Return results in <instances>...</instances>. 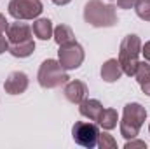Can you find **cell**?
I'll return each instance as SVG.
<instances>
[{"instance_id":"52a82bcc","label":"cell","mask_w":150,"mask_h":149,"mask_svg":"<svg viewBox=\"0 0 150 149\" xmlns=\"http://www.w3.org/2000/svg\"><path fill=\"white\" fill-rule=\"evenodd\" d=\"M84 58H86L84 47L77 40L70 44H63L58 49V62L65 70H77L84 63Z\"/></svg>"},{"instance_id":"30bf717a","label":"cell","mask_w":150,"mask_h":149,"mask_svg":"<svg viewBox=\"0 0 150 149\" xmlns=\"http://www.w3.org/2000/svg\"><path fill=\"white\" fill-rule=\"evenodd\" d=\"M63 93H65V98H67L68 102L79 105L84 98H87V86H86V82H82V81H79V79L68 81V82L65 84Z\"/></svg>"},{"instance_id":"9a60e30c","label":"cell","mask_w":150,"mask_h":149,"mask_svg":"<svg viewBox=\"0 0 150 149\" xmlns=\"http://www.w3.org/2000/svg\"><path fill=\"white\" fill-rule=\"evenodd\" d=\"M33 51H35V42H33V39L9 46V53H11L14 58H28V56L33 54Z\"/></svg>"},{"instance_id":"44dd1931","label":"cell","mask_w":150,"mask_h":149,"mask_svg":"<svg viewBox=\"0 0 150 149\" xmlns=\"http://www.w3.org/2000/svg\"><path fill=\"white\" fill-rule=\"evenodd\" d=\"M9 46H11L9 39L4 37V34H0V54H4L5 51H9Z\"/></svg>"},{"instance_id":"6da1fadb","label":"cell","mask_w":150,"mask_h":149,"mask_svg":"<svg viewBox=\"0 0 150 149\" xmlns=\"http://www.w3.org/2000/svg\"><path fill=\"white\" fill-rule=\"evenodd\" d=\"M84 21L94 28H112L119 23V18L113 5L101 0H89L84 5Z\"/></svg>"},{"instance_id":"cb8c5ba5","label":"cell","mask_w":150,"mask_h":149,"mask_svg":"<svg viewBox=\"0 0 150 149\" xmlns=\"http://www.w3.org/2000/svg\"><path fill=\"white\" fill-rule=\"evenodd\" d=\"M140 88H142V91H143L147 97H150V77L147 79V81H143V82L140 84Z\"/></svg>"},{"instance_id":"2e32d148","label":"cell","mask_w":150,"mask_h":149,"mask_svg":"<svg viewBox=\"0 0 150 149\" xmlns=\"http://www.w3.org/2000/svg\"><path fill=\"white\" fill-rule=\"evenodd\" d=\"M52 39L58 46H63V44H70L75 40V34L74 30L68 27V25H58L54 27V32H52Z\"/></svg>"},{"instance_id":"4fadbf2b","label":"cell","mask_w":150,"mask_h":149,"mask_svg":"<svg viewBox=\"0 0 150 149\" xmlns=\"http://www.w3.org/2000/svg\"><path fill=\"white\" fill-rule=\"evenodd\" d=\"M32 32L33 35L40 40H49L52 37V32H54V27H52V21L49 18H37L33 19V27H32Z\"/></svg>"},{"instance_id":"d6986e66","label":"cell","mask_w":150,"mask_h":149,"mask_svg":"<svg viewBox=\"0 0 150 149\" xmlns=\"http://www.w3.org/2000/svg\"><path fill=\"white\" fill-rule=\"evenodd\" d=\"M147 142L145 140H140L138 137H134V139H129V140H126V144H124V149H147Z\"/></svg>"},{"instance_id":"277c9868","label":"cell","mask_w":150,"mask_h":149,"mask_svg":"<svg viewBox=\"0 0 150 149\" xmlns=\"http://www.w3.org/2000/svg\"><path fill=\"white\" fill-rule=\"evenodd\" d=\"M37 81L44 90H54V88L65 86L70 81V77H68V70H65L58 60L47 58L40 63Z\"/></svg>"},{"instance_id":"8992f818","label":"cell","mask_w":150,"mask_h":149,"mask_svg":"<svg viewBox=\"0 0 150 149\" xmlns=\"http://www.w3.org/2000/svg\"><path fill=\"white\" fill-rule=\"evenodd\" d=\"M9 14L19 21L37 19L44 11L42 0H11L9 2Z\"/></svg>"},{"instance_id":"8fae6325","label":"cell","mask_w":150,"mask_h":149,"mask_svg":"<svg viewBox=\"0 0 150 149\" xmlns=\"http://www.w3.org/2000/svg\"><path fill=\"white\" fill-rule=\"evenodd\" d=\"M100 75H101V79H103L105 82H117V81L124 75L119 60H117V58H108V60L101 65Z\"/></svg>"},{"instance_id":"d4e9b609","label":"cell","mask_w":150,"mask_h":149,"mask_svg":"<svg viewBox=\"0 0 150 149\" xmlns=\"http://www.w3.org/2000/svg\"><path fill=\"white\" fill-rule=\"evenodd\" d=\"M54 5H67V4H70L72 0H51Z\"/></svg>"},{"instance_id":"3957f363","label":"cell","mask_w":150,"mask_h":149,"mask_svg":"<svg viewBox=\"0 0 150 149\" xmlns=\"http://www.w3.org/2000/svg\"><path fill=\"white\" fill-rule=\"evenodd\" d=\"M142 46H143V42L136 34H129V35H126L122 39L117 60H119V63L122 67L124 75H129V77L134 75L136 69H138V63H140Z\"/></svg>"},{"instance_id":"603a6c76","label":"cell","mask_w":150,"mask_h":149,"mask_svg":"<svg viewBox=\"0 0 150 149\" xmlns=\"http://www.w3.org/2000/svg\"><path fill=\"white\" fill-rule=\"evenodd\" d=\"M7 28H9V21L4 14H0V34H5Z\"/></svg>"},{"instance_id":"5bb4252c","label":"cell","mask_w":150,"mask_h":149,"mask_svg":"<svg viewBox=\"0 0 150 149\" xmlns=\"http://www.w3.org/2000/svg\"><path fill=\"white\" fill-rule=\"evenodd\" d=\"M98 126L101 128V130H113V128H117V123H119V114L115 109L112 107H103V111L100 114V117H98Z\"/></svg>"},{"instance_id":"484cf974","label":"cell","mask_w":150,"mask_h":149,"mask_svg":"<svg viewBox=\"0 0 150 149\" xmlns=\"http://www.w3.org/2000/svg\"><path fill=\"white\" fill-rule=\"evenodd\" d=\"M149 133H150V123H149Z\"/></svg>"},{"instance_id":"7a4b0ae2","label":"cell","mask_w":150,"mask_h":149,"mask_svg":"<svg viewBox=\"0 0 150 149\" xmlns=\"http://www.w3.org/2000/svg\"><path fill=\"white\" fill-rule=\"evenodd\" d=\"M147 119V109L138 104V102H129L124 105V111H122V119L119 121V130H120V135L129 140V139H134L140 135V130L143 126Z\"/></svg>"},{"instance_id":"ba28073f","label":"cell","mask_w":150,"mask_h":149,"mask_svg":"<svg viewBox=\"0 0 150 149\" xmlns=\"http://www.w3.org/2000/svg\"><path fill=\"white\" fill-rule=\"evenodd\" d=\"M28 84H30L28 75L21 70H14L7 75V79L4 82V90L7 95H21L28 90Z\"/></svg>"},{"instance_id":"ffe728a7","label":"cell","mask_w":150,"mask_h":149,"mask_svg":"<svg viewBox=\"0 0 150 149\" xmlns=\"http://www.w3.org/2000/svg\"><path fill=\"white\" fill-rule=\"evenodd\" d=\"M136 2L138 0H117V5L120 7V9H134V5H136Z\"/></svg>"},{"instance_id":"9c48e42d","label":"cell","mask_w":150,"mask_h":149,"mask_svg":"<svg viewBox=\"0 0 150 149\" xmlns=\"http://www.w3.org/2000/svg\"><path fill=\"white\" fill-rule=\"evenodd\" d=\"M32 27L16 19L14 23H9V28L5 32V35L9 39L11 44H18V42H25V40H30L32 39Z\"/></svg>"},{"instance_id":"e0dca14e","label":"cell","mask_w":150,"mask_h":149,"mask_svg":"<svg viewBox=\"0 0 150 149\" xmlns=\"http://www.w3.org/2000/svg\"><path fill=\"white\" fill-rule=\"evenodd\" d=\"M96 148H100V149H117V140H115L112 135L108 133V130H105V132H100Z\"/></svg>"},{"instance_id":"7402d4cb","label":"cell","mask_w":150,"mask_h":149,"mask_svg":"<svg viewBox=\"0 0 150 149\" xmlns=\"http://www.w3.org/2000/svg\"><path fill=\"white\" fill-rule=\"evenodd\" d=\"M142 54H143V58L150 63V40H147V42L142 46Z\"/></svg>"},{"instance_id":"ac0fdd59","label":"cell","mask_w":150,"mask_h":149,"mask_svg":"<svg viewBox=\"0 0 150 149\" xmlns=\"http://www.w3.org/2000/svg\"><path fill=\"white\" fill-rule=\"evenodd\" d=\"M136 16L143 21H150V0H138L134 5Z\"/></svg>"},{"instance_id":"5b68a950","label":"cell","mask_w":150,"mask_h":149,"mask_svg":"<svg viewBox=\"0 0 150 149\" xmlns=\"http://www.w3.org/2000/svg\"><path fill=\"white\" fill-rule=\"evenodd\" d=\"M98 135H100V128L98 123L94 121H75V125L72 126V139L75 144L82 148H96Z\"/></svg>"},{"instance_id":"7c38bea8","label":"cell","mask_w":150,"mask_h":149,"mask_svg":"<svg viewBox=\"0 0 150 149\" xmlns=\"http://www.w3.org/2000/svg\"><path fill=\"white\" fill-rule=\"evenodd\" d=\"M103 111V104L100 102V100H96V98H84L80 104H79V112H80V116H84V117H87L89 121H98V117H100V114Z\"/></svg>"}]
</instances>
